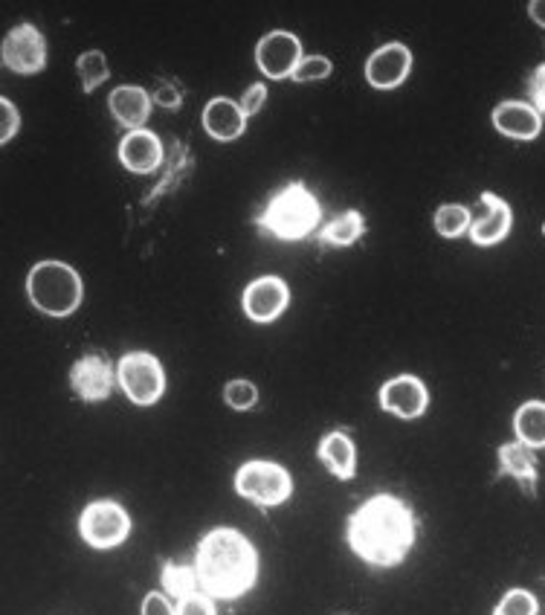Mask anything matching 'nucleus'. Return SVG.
<instances>
[{
  "mask_svg": "<svg viewBox=\"0 0 545 615\" xmlns=\"http://www.w3.org/2000/svg\"><path fill=\"white\" fill-rule=\"evenodd\" d=\"M345 543L363 563L392 569L415 546V514L395 494H374L348 517Z\"/></svg>",
  "mask_w": 545,
  "mask_h": 615,
  "instance_id": "1",
  "label": "nucleus"
},
{
  "mask_svg": "<svg viewBox=\"0 0 545 615\" xmlns=\"http://www.w3.org/2000/svg\"><path fill=\"white\" fill-rule=\"evenodd\" d=\"M201 589L215 601H235L259 581V552L238 528L206 531L195 552Z\"/></svg>",
  "mask_w": 545,
  "mask_h": 615,
  "instance_id": "2",
  "label": "nucleus"
},
{
  "mask_svg": "<svg viewBox=\"0 0 545 615\" xmlns=\"http://www.w3.org/2000/svg\"><path fill=\"white\" fill-rule=\"evenodd\" d=\"M256 227L279 241H305L322 230V206L302 180H290L256 215Z\"/></svg>",
  "mask_w": 545,
  "mask_h": 615,
  "instance_id": "3",
  "label": "nucleus"
},
{
  "mask_svg": "<svg viewBox=\"0 0 545 615\" xmlns=\"http://www.w3.org/2000/svg\"><path fill=\"white\" fill-rule=\"evenodd\" d=\"M27 296L32 308H38L41 314L64 320L79 311L85 299V285L76 267L47 259V262L32 264V270L27 273Z\"/></svg>",
  "mask_w": 545,
  "mask_h": 615,
  "instance_id": "4",
  "label": "nucleus"
},
{
  "mask_svg": "<svg viewBox=\"0 0 545 615\" xmlns=\"http://www.w3.org/2000/svg\"><path fill=\"white\" fill-rule=\"evenodd\" d=\"M235 491L259 508H276L293 497V476L279 462L253 459L235 470Z\"/></svg>",
  "mask_w": 545,
  "mask_h": 615,
  "instance_id": "5",
  "label": "nucleus"
},
{
  "mask_svg": "<svg viewBox=\"0 0 545 615\" xmlns=\"http://www.w3.org/2000/svg\"><path fill=\"white\" fill-rule=\"evenodd\" d=\"M116 383L137 407H154L166 392V369L148 352L125 354L116 366Z\"/></svg>",
  "mask_w": 545,
  "mask_h": 615,
  "instance_id": "6",
  "label": "nucleus"
},
{
  "mask_svg": "<svg viewBox=\"0 0 545 615\" xmlns=\"http://www.w3.org/2000/svg\"><path fill=\"white\" fill-rule=\"evenodd\" d=\"M79 534L93 549H116L131 534V514L116 499H93L79 517Z\"/></svg>",
  "mask_w": 545,
  "mask_h": 615,
  "instance_id": "7",
  "label": "nucleus"
},
{
  "mask_svg": "<svg viewBox=\"0 0 545 615\" xmlns=\"http://www.w3.org/2000/svg\"><path fill=\"white\" fill-rule=\"evenodd\" d=\"M0 59L3 67L21 76H35L47 67V41L38 27L18 24L15 30L6 32L0 44Z\"/></svg>",
  "mask_w": 545,
  "mask_h": 615,
  "instance_id": "8",
  "label": "nucleus"
},
{
  "mask_svg": "<svg viewBox=\"0 0 545 615\" xmlns=\"http://www.w3.org/2000/svg\"><path fill=\"white\" fill-rule=\"evenodd\" d=\"M302 56V41L299 35L287 30L267 32L256 44V64L259 70L270 79V82H282V79H293Z\"/></svg>",
  "mask_w": 545,
  "mask_h": 615,
  "instance_id": "9",
  "label": "nucleus"
},
{
  "mask_svg": "<svg viewBox=\"0 0 545 615\" xmlns=\"http://www.w3.org/2000/svg\"><path fill=\"white\" fill-rule=\"evenodd\" d=\"M287 305H290V288L282 276H259L244 288L241 296L244 314L261 325L276 323L285 314Z\"/></svg>",
  "mask_w": 545,
  "mask_h": 615,
  "instance_id": "10",
  "label": "nucleus"
},
{
  "mask_svg": "<svg viewBox=\"0 0 545 615\" xmlns=\"http://www.w3.org/2000/svg\"><path fill=\"white\" fill-rule=\"evenodd\" d=\"M377 401H380V410L392 412L403 421H412V418H421L427 407H430V392L421 378L415 375H398L392 381H386L377 392Z\"/></svg>",
  "mask_w": 545,
  "mask_h": 615,
  "instance_id": "11",
  "label": "nucleus"
},
{
  "mask_svg": "<svg viewBox=\"0 0 545 615\" xmlns=\"http://www.w3.org/2000/svg\"><path fill=\"white\" fill-rule=\"evenodd\" d=\"M366 82L374 90H395L412 73V53L401 41H389L383 47H377L369 61H366Z\"/></svg>",
  "mask_w": 545,
  "mask_h": 615,
  "instance_id": "12",
  "label": "nucleus"
},
{
  "mask_svg": "<svg viewBox=\"0 0 545 615\" xmlns=\"http://www.w3.org/2000/svg\"><path fill=\"white\" fill-rule=\"evenodd\" d=\"M70 386L87 404L108 401L116 386L114 366L105 357H99V354H85L70 369Z\"/></svg>",
  "mask_w": 545,
  "mask_h": 615,
  "instance_id": "13",
  "label": "nucleus"
},
{
  "mask_svg": "<svg viewBox=\"0 0 545 615\" xmlns=\"http://www.w3.org/2000/svg\"><path fill=\"white\" fill-rule=\"evenodd\" d=\"M119 163L131 172V175H151L163 166V143L154 131L140 128V131H128L122 140H119Z\"/></svg>",
  "mask_w": 545,
  "mask_h": 615,
  "instance_id": "14",
  "label": "nucleus"
},
{
  "mask_svg": "<svg viewBox=\"0 0 545 615\" xmlns=\"http://www.w3.org/2000/svg\"><path fill=\"white\" fill-rule=\"evenodd\" d=\"M201 122L203 131L218 143H232L247 131V114L241 111V105L235 99H227V96L209 99L203 108Z\"/></svg>",
  "mask_w": 545,
  "mask_h": 615,
  "instance_id": "15",
  "label": "nucleus"
},
{
  "mask_svg": "<svg viewBox=\"0 0 545 615\" xmlns=\"http://www.w3.org/2000/svg\"><path fill=\"white\" fill-rule=\"evenodd\" d=\"M482 204H485V215L470 224V238L479 247H493L502 238H508L511 224H514V212L493 192H482Z\"/></svg>",
  "mask_w": 545,
  "mask_h": 615,
  "instance_id": "16",
  "label": "nucleus"
},
{
  "mask_svg": "<svg viewBox=\"0 0 545 615\" xmlns=\"http://www.w3.org/2000/svg\"><path fill=\"white\" fill-rule=\"evenodd\" d=\"M493 128L511 140H534L543 131V117L528 102H502L493 108Z\"/></svg>",
  "mask_w": 545,
  "mask_h": 615,
  "instance_id": "17",
  "label": "nucleus"
},
{
  "mask_svg": "<svg viewBox=\"0 0 545 615\" xmlns=\"http://www.w3.org/2000/svg\"><path fill=\"white\" fill-rule=\"evenodd\" d=\"M108 108L122 128L140 131L151 117V93L140 85H122V88L111 90Z\"/></svg>",
  "mask_w": 545,
  "mask_h": 615,
  "instance_id": "18",
  "label": "nucleus"
},
{
  "mask_svg": "<svg viewBox=\"0 0 545 615\" xmlns=\"http://www.w3.org/2000/svg\"><path fill=\"white\" fill-rule=\"evenodd\" d=\"M316 456L337 479H343V482L354 479V473H357V447H354L348 433H343V430L325 433L316 444Z\"/></svg>",
  "mask_w": 545,
  "mask_h": 615,
  "instance_id": "19",
  "label": "nucleus"
},
{
  "mask_svg": "<svg viewBox=\"0 0 545 615\" xmlns=\"http://www.w3.org/2000/svg\"><path fill=\"white\" fill-rule=\"evenodd\" d=\"M499 468L502 473L514 476L519 485L528 491V497H537V453L534 447L511 441L499 447Z\"/></svg>",
  "mask_w": 545,
  "mask_h": 615,
  "instance_id": "20",
  "label": "nucleus"
},
{
  "mask_svg": "<svg viewBox=\"0 0 545 615\" xmlns=\"http://www.w3.org/2000/svg\"><path fill=\"white\" fill-rule=\"evenodd\" d=\"M366 233V218L360 209H345L343 215H337L334 221H328L319 233H316V241L322 247H351L357 244Z\"/></svg>",
  "mask_w": 545,
  "mask_h": 615,
  "instance_id": "21",
  "label": "nucleus"
},
{
  "mask_svg": "<svg viewBox=\"0 0 545 615\" xmlns=\"http://www.w3.org/2000/svg\"><path fill=\"white\" fill-rule=\"evenodd\" d=\"M160 584H163V589L172 595L177 604H180L183 598H192V595L203 592L195 563H192V566H183V563L166 560V563H163V572H160Z\"/></svg>",
  "mask_w": 545,
  "mask_h": 615,
  "instance_id": "22",
  "label": "nucleus"
},
{
  "mask_svg": "<svg viewBox=\"0 0 545 615\" xmlns=\"http://www.w3.org/2000/svg\"><path fill=\"white\" fill-rule=\"evenodd\" d=\"M514 430L517 441L540 450L545 447V404L543 401H528L514 415Z\"/></svg>",
  "mask_w": 545,
  "mask_h": 615,
  "instance_id": "23",
  "label": "nucleus"
},
{
  "mask_svg": "<svg viewBox=\"0 0 545 615\" xmlns=\"http://www.w3.org/2000/svg\"><path fill=\"white\" fill-rule=\"evenodd\" d=\"M76 73H79V79H82V90H85V93H93V90H99L108 82L111 67H108V59H105L102 50H87V53H82V56L76 59Z\"/></svg>",
  "mask_w": 545,
  "mask_h": 615,
  "instance_id": "24",
  "label": "nucleus"
},
{
  "mask_svg": "<svg viewBox=\"0 0 545 615\" xmlns=\"http://www.w3.org/2000/svg\"><path fill=\"white\" fill-rule=\"evenodd\" d=\"M432 224H435L438 235H444V238H459V235H464L467 230H470L473 215H470V209H467V206L444 204L435 209Z\"/></svg>",
  "mask_w": 545,
  "mask_h": 615,
  "instance_id": "25",
  "label": "nucleus"
},
{
  "mask_svg": "<svg viewBox=\"0 0 545 615\" xmlns=\"http://www.w3.org/2000/svg\"><path fill=\"white\" fill-rule=\"evenodd\" d=\"M537 610H540V604H537V598L528 589H511L496 604L493 615H537Z\"/></svg>",
  "mask_w": 545,
  "mask_h": 615,
  "instance_id": "26",
  "label": "nucleus"
},
{
  "mask_svg": "<svg viewBox=\"0 0 545 615\" xmlns=\"http://www.w3.org/2000/svg\"><path fill=\"white\" fill-rule=\"evenodd\" d=\"M224 401L238 412L253 410L259 401V389L253 381H230L224 386Z\"/></svg>",
  "mask_w": 545,
  "mask_h": 615,
  "instance_id": "27",
  "label": "nucleus"
},
{
  "mask_svg": "<svg viewBox=\"0 0 545 615\" xmlns=\"http://www.w3.org/2000/svg\"><path fill=\"white\" fill-rule=\"evenodd\" d=\"M331 73H334L331 59H325V56H305V59L299 61L296 73H293V82H302V85H308V82H322V79H328Z\"/></svg>",
  "mask_w": 545,
  "mask_h": 615,
  "instance_id": "28",
  "label": "nucleus"
},
{
  "mask_svg": "<svg viewBox=\"0 0 545 615\" xmlns=\"http://www.w3.org/2000/svg\"><path fill=\"white\" fill-rule=\"evenodd\" d=\"M528 105L543 117L545 114V61L540 67H534V73L528 76Z\"/></svg>",
  "mask_w": 545,
  "mask_h": 615,
  "instance_id": "29",
  "label": "nucleus"
},
{
  "mask_svg": "<svg viewBox=\"0 0 545 615\" xmlns=\"http://www.w3.org/2000/svg\"><path fill=\"white\" fill-rule=\"evenodd\" d=\"M0 117H3V122H0V143H9L18 131H21V114H18V108L3 96L0 99Z\"/></svg>",
  "mask_w": 545,
  "mask_h": 615,
  "instance_id": "30",
  "label": "nucleus"
},
{
  "mask_svg": "<svg viewBox=\"0 0 545 615\" xmlns=\"http://www.w3.org/2000/svg\"><path fill=\"white\" fill-rule=\"evenodd\" d=\"M177 615H218L215 598L206 595V592H198V595H192V598H183V601L177 604Z\"/></svg>",
  "mask_w": 545,
  "mask_h": 615,
  "instance_id": "31",
  "label": "nucleus"
},
{
  "mask_svg": "<svg viewBox=\"0 0 545 615\" xmlns=\"http://www.w3.org/2000/svg\"><path fill=\"white\" fill-rule=\"evenodd\" d=\"M264 102H267V85H264V82H256V85H250V88L241 93V99H238V105H241V111L247 114V119L256 117Z\"/></svg>",
  "mask_w": 545,
  "mask_h": 615,
  "instance_id": "32",
  "label": "nucleus"
},
{
  "mask_svg": "<svg viewBox=\"0 0 545 615\" xmlns=\"http://www.w3.org/2000/svg\"><path fill=\"white\" fill-rule=\"evenodd\" d=\"M143 615H177V610L163 592H148L143 598Z\"/></svg>",
  "mask_w": 545,
  "mask_h": 615,
  "instance_id": "33",
  "label": "nucleus"
},
{
  "mask_svg": "<svg viewBox=\"0 0 545 615\" xmlns=\"http://www.w3.org/2000/svg\"><path fill=\"white\" fill-rule=\"evenodd\" d=\"M154 102L163 105V108H169V111H174V108H180V93H177L174 85H163V88L154 90Z\"/></svg>",
  "mask_w": 545,
  "mask_h": 615,
  "instance_id": "34",
  "label": "nucleus"
},
{
  "mask_svg": "<svg viewBox=\"0 0 545 615\" xmlns=\"http://www.w3.org/2000/svg\"><path fill=\"white\" fill-rule=\"evenodd\" d=\"M528 12H531V18L545 30V0H534V3L528 6Z\"/></svg>",
  "mask_w": 545,
  "mask_h": 615,
  "instance_id": "35",
  "label": "nucleus"
},
{
  "mask_svg": "<svg viewBox=\"0 0 545 615\" xmlns=\"http://www.w3.org/2000/svg\"><path fill=\"white\" fill-rule=\"evenodd\" d=\"M543 235H545V224H543Z\"/></svg>",
  "mask_w": 545,
  "mask_h": 615,
  "instance_id": "36",
  "label": "nucleus"
}]
</instances>
